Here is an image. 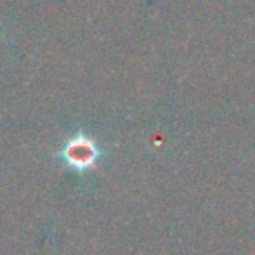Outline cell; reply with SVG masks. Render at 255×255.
<instances>
[{"mask_svg": "<svg viewBox=\"0 0 255 255\" xmlns=\"http://www.w3.org/2000/svg\"><path fill=\"white\" fill-rule=\"evenodd\" d=\"M56 156L59 158L63 167H68L77 174H85L98 165L99 158L103 156V149L91 135L77 132L64 142Z\"/></svg>", "mask_w": 255, "mask_h": 255, "instance_id": "1", "label": "cell"}]
</instances>
